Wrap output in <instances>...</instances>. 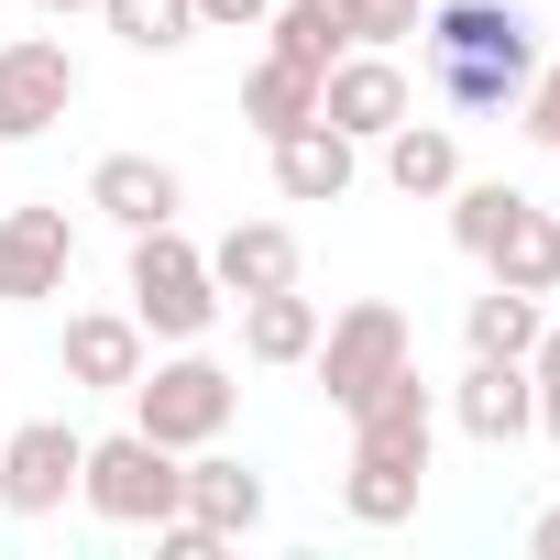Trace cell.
Segmentation results:
<instances>
[{"mask_svg":"<svg viewBox=\"0 0 560 560\" xmlns=\"http://www.w3.org/2000/svg\"><path fill=\"white\" fill-rule=\"evenodd\" d=\"M418 45H429V89L451 110H516L538 78V23L516 0H429Z\"/></svg>","mask_w":560,"mask_h":560,"instance_id":"6da1fadb","label":"cell"},{"mask_svg":"<svg viewBox=\"0 0 560 560\" xmlns=\"http://www.w3.org/2000/svg\"><path fill=\"white\" fill-rule=\"evenodd\" d=\"M121 298H132V319H143V341H198L231 298L209 287V253L176 231V220H154V231H132V264H121Z\"/></svg>","mask_w":560,"mask_h":560,"instance_id":"7a4b0ae2","label":"cell"},{"mask_svg":"<svg viewBox=\"0 0 560 560\" xmlns=\"http://www.w3.org/2000/svg\"><path fill=\"white\" fill-rule=\"evenodd\" d=\"M231 407H242V374H231V363H209L198 341H176L165 363H143V374H132V429H143V440H165V451H209V440L231 429Z\"/></svg>","mask_w":560,"mask_h":560,"instance_id":"3957f363","label":"cell"},{"mask_svg":"<svg viewBox=\"0 0 560 560\" xmlns=\"http://www.w3.org/2000/svg\"><path fill=\"white\" fill-rule=\"evenodd\" d=\"M78 494H89V516H100V527H154V516H176V505H187V451H165V440H143V429L89 440Z\"/></svg>","mask_w":560,"mask_h":560,"instance_id":"277c9868","label":"cell"},{"mask_svg":"<svg viewBox=\"0 0 560 560\" xmlns=\"http://www.w3.org/2000/svg\"><path fill=\"white\" fill-rule=\"evenodd\" d=\"M396 363H418V341H407V308H385V298H352L341 319H319V352H308V374H319V396L352 418Z\"/></svg>","mask_w":560,"mask_h":560,"instance_id":"5b68a950","label":"cell"},{"mask_svg":"<svg viewBox=\"0 0 560 560\" xmlns=\"http://www.w3.org/2000/svg\"><path fill=\"white\" fill-rule=\"evenodd\" d=\"M407 110H418V78L396 67V45H352V56H330V67H319V121H330V132L385 143Z\"/></svg>","mask_w":560,"mask_h":560,"instance_id":"8992f818","label":"cell"},{"mask_svg":"<svg viewBox=\"0 0 560 560\" xmlns=\"http://www.w3.org/2000/svg\"><path fill=\"white\" fill-rule=\"evenodd\" d=\"M78 110V56L56 34H12L0 45V143H34Z\"/></svg>","mask_w":560,"mask_h":560,"instance_id":"52a82bcc","label":"cell"},{"mask_svg":"<svg viewBox=\"0 0 560 560\" xmlns=\"http://www.w3.org/2000/svg\"><path fill=\"white\" fill-rule=\"evenodd\" d=\"M67 275H78V220H67L56 198L0 209V298H12V308H45V298H67Z\"/></svg>","mask_w":560,"mask_h":560,"instance_id":"ba28073f","label":"cell"},{"mask_svg":"<svg viewBox=\"0 0 560 560\" xmlns=\"http://www.w3.org/2000/svg\"><path fill=\"white\" fill-rule=\"evenodd\" d=\"M78 462H89V440H78L67 418L12 429V440H0V505H12V516H56V505L78 494Z\"/></svg>","mask_w":560,"mask_h":560,"instance_id":"9c48e42d","label":"cell"},{"mask_svg":"<svg viewBox=\"0 0 560 560\" xmlns=\"http://www.w3.org/2000/svg\"><path fill=\"white\" fill-rule=\"evenodd\" d=\"M56 363H67V385H78V396H132V374L154 363V341H143V319H132V308H78V319H67V341H56Z\"/></svg>","mask_w":560,"mask_h":560,"instance_id":"30bf717a","label":"cell"},{"mask_svg":"<svg viewBox=\"0 0 560 560\" xmlns=\"http://www.w3.org/2000/svg\"><path fill=\"white\" fill-rule=\"evenodd\" d=\"M429 440H440V396L418 385V363H396V374L352 407V451H363V462H418V472H429Z\"/></svg>","mask_w":560,"mask_h":560,"instance_id":"8fae6325","label":"cell"},{"mask_svg":"<svg viewBox=\"0 0 560 560\" xmlns=\"http://www.w3.org/2000/svg\"><path fill=\"white\" fill-rule=\"evenodd\" d=\"M264 154H275V198H287V209H341V198H352V176H363V143H352V132H330V121L275 132Z\"/></svg>","mask_w":560,"mask_h":560,"instance_id":"7c38bea8","label":"cell"},{"mask_svg":"<svg viewBox=\"0 0 560 560\" xmlns=\"http://www.w3.org/2000/svg\"><path fill=\"white\" fill-rule=\"evenodd\" d=\"M451 418H462V440H483V451H516L527 429H538V374L527 363H462V385H451Z\"/></svg>","mask_w":560,"mask_h":560,"instance_id":"4fadbf2b","label":"cell"},{"mask_svg":"<svg viewBox=\"0 0 560 560\" xmlns=\"http://www.w3.org/2000/svg\"><path fill=\"white\" fill-rule=\"evenodd\" d=\"M89 209H100L110 231H154V220L187 209V176H176L165 154H100V165H89Z\"/></svg>","mask_w":560,"mask_h":560,"instance_id":"5bb4252c","label":"cell"},{"mask_svg":"<svg viewBox=\"0 0 560 560\" xmlns=\"http://www.w3.org/2000/svg\"><path fill=\"white\" fill-rule=\"evenodd\" d=\"M472 264L494 275V287H516V298H560V220H549L538 198H516V209H505V231H494Z\"/></svg>","mask_w":560,"mask_h":560,"instance_id":"9a60e30c","label":"cell"},{"mask_svg":"<svg viewBox=\"0 0 560 560\" xmlns=\"http://www.w3.org/2000/svg\"><path fill=\"white\" fill-rule=\"evenodd\" d=\"M209 287H220V298L298 287V231H287V220H231V231L209 242Z\"/></svg>","mask_w":560,"mask_h":560,"instance_id":"2e32d148","label":"cell"},{"mask_svg":"<svg viewBox=\"0 0 560 560\" xmlns=\"http://www.w3.org/2000/svg\"><path fill=\"white\" fill-rule=\"evenodd\" d=\"M187 516H198V527H220V538H253V527H264V472H253V462H231L220 440H209V451H187Z\"/></svg>","mask_w":560,"mask_h":560,"instance_id":"e0dca14e","label":"cell"},{"mask_svg":"<svg viewBox=\"0 0 560 560\" xmlns=\"http://www.w3.org/2000/svg\"><path fill=\"white\" fill-rule=\"evenodd\" d=\"M385 187H396V198H451V187H462V132L407 110V121L385 132Z\"/></svg>","mask_w":560,"mask_h":560,"instance_id":"ac0fdd59","label":"cell"},{"mask_svg":"<svg viewBox=\"0 0 560 560\" xmlns=\"http://www.w3.org/2000/svg\"><path fill=\"white\" fill-rule=\"evenodd\" d=\"M231 308H242V352L275 363V374L319 352V298H298V287H264V298H231Z\"/></svg>","mask_w":560,"mask_h":560,"instance_id":"d6986e66","label":"cell"},{"mask_svg":"<svg viewBox=\"0 0 560 560\" xmlns=\"http://www.w3.org/2000/svg\"><path fill=\"white\" fill-rule=\"evenodd\" d=\"M242 121L275 143V132H298V121H319V67H298V56H253V78H242Z\"/></svg>","mask_w":560,"mask_h":560,"instance_id":"ffe728a7","label":"cell"},{"mask_svg":"<svg viewBox=\"0 0 560 560\" xmlns=\"http://www.w3.org/2000/svg\"><path fill=\"white\" fill-rule=\"evenodd\" d=\"M538 298H516V287H494V275H483V298L462 308V352H483V363H527L538 352Z\"/></svg>","mask_w":560,"mask_h":560,"instance_id":"44dd1931","label":"cell"},{"mask_svg":"<svg viewBox=\"0 0 560 560\" xmlns=\"http://www.w3.org/2000/svg\"><path fill=\"white\" fill-rule=\"evenodd\" d=\"M418 483H429L418 462H363V451H352V462H341V516H352V527H407V516H418Z\"/></svg>","mask_w":560,"mask_h":560,"instance_id":"7402d4cb","label":"cell"},{"mask_svg":"<svg viewBox=\"0 0 560 560\" xmlns=\"http://www.w3.org/2000/svg\"><path fill=\"white\" fill-rule=\"evenodd\" d=\"M100 23L132 56H176V45H198V0H100Z\"/></svg>","mask_w":560,"mask_h":560,"instance_id":"603a6c76","label":"cell"},{"mask_svg":"<svg viewBox=\"0 0 560 560\" xmlns=\"http://www.w3.org/2000/svg\"><path fill=\"white\" fill-rule=\"evenodd\" d=\"M516 198H527V187H505V176H462V187H451V242H462V253H483V242L505 231V209H516Z\"/></svg>","mask_w":560,"mask_h":560,"instance_id":"cb8c5ba5","label":"cell"},{"mask_svg":"<svg viewBox=\"0 0 560 560\" xmlns=\"http://www.w3.org/2000/svg\"><path fill=\"white\" fill-rule=\"evenodd\" d=\"M418 12H429V0H341L352 45H407V34H418Z\"/></svg>","mask_w":560,"mask_h":560,"instance_id":"d4e9b609","label":"cell"},{"mask_svg":"<svg viewBox=\"0 0 560 560\" xmlns=\"http://www.w3.org/2000/svg\"><path fill=\"white\" fill-rule=\"evenodd\" d=\"M527 374H538V429L560 440V319H538V352H527Z\"/></svg>","mask_w":560,"mask_h":560,"instance_id":"484cf974","label":"cell"},{"mask_svg":"<svg viewBox=\"0 0 560 560\" xmlns=\"http://www.w3.org/2000/svg\"><path fill=\"white\" fill-rule=\"evenodd\" d=\"M516 121H527V143H549V154H560V67H538V78H527Z\"/></svg>","mask_w":560,"mask_h":560,"instance_id":"4316f807","label":"cell"},{"mask_svg":"<svg viewBox=\"0 0 560 560\" xmlns=\"http://www.w3.org/2000/svg\"><path fill=\"white\" fill-rule=\"evenodd\" d=\"M275 0H198V34H264Z\"/></svg>","mask_w":560,"mask_h":560,"instance_id":"83f0119b","label":"cell"},{"mask_svg":"<svg viewBox=\"0 0 560 560\" xmlns=\"http://www.w3.org/2000/svg\"><path fill=\"white\" fill-rule=\"evenodd\" d=\"M527 549H538V560H560V505H549V516L527 527Z\"/></svg>","mask_w":560,"mask_h":560,"instance_id":"f1b7e54d","label":"cell"},{"mask_svg":"<svg viewBox=\"0 0 560 560\" xmlns=\"http://www.w3.org/2000/svg\"><path fill=\"white\" fill-rule=\"evenodd\" d=\"M34 12H45V23H67V12H100V0H34Z\"/></svg>","mask_w":560,"mask_h":560,"instance_id":"f546056e","label":"cell"}]
</instances>
